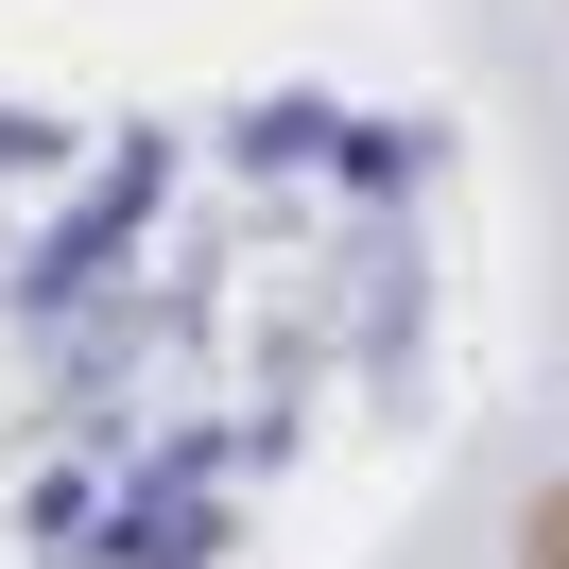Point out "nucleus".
<instances>
[{"instance_id": "nucleus-1", "label": "nucleus", "mask_w": 569, "mask_h": 569, "mask_svg": "<svg viewBox=\"0 0 569 569\" xmlns=\"http://www.w3.org/2000/svg\"><path fill=\"white\" fill-rule=\"evenodd\" d=\"M156 190H173V156H156V139H121L104 173L70 190V224H52L36 259H18V311H87V293H104V259L156 224Z\"/></svg>"}, {"instance_id": "nucleus-2", "label": "nucleus", "mask_w": 569, "mask_h": 569, "mask_svg": "<svg viewBox=\"0 0 569 569\" xmlns=\"http://www.w3.org/2000/svg\"><path fill=\"white\" fill-rule=\"evenodd\" d=\"M208 535H224V449H156L104 500V569H208Z\"/></svg>"}, {"instance_id": "nucleus-3", "label": "nucleus", "mask_w": 569, "mask_h": 569, "mask_svg": "<svg viewBox=\"0 0 569 569\" xmlns=\"http://www.w3.org/2000/svg\"><path fill=\"white\" fill-rule=\"evenodd\" d=\"M346 139H362V121H346V104H311V87L242 104V173H346Z\"/></svg>"}, {"instance_id": "nucleus-4", "label": "nucleus", "mask_w": 569, "mask_h": 569, "mask_svg": "<svg viewBox=\"0 0 569 569\" xmlns=\"http://www.w3.org/2000/svg\"><path fill=\"white\" fill-rule=\"evenodd\" d=\"M70 156V121H36V104H0V173H52Z\"/></svg>"}, {"instance_id": "nucleus-5", "label": "nucleus", "mask_w": 569, "mask_h": 569, "mask_svg": "<svg viewBox=\"0 0 569 569\" xmlns=\"http://www.w3.org/2000/svg\"><path fill=\"white\" fill-rule=\"evenodd\" d=\"M518 552H535V569H569V483H552V500L518 518Z\"/></svg>"}]
</instances>
